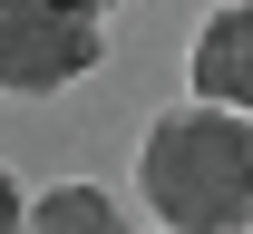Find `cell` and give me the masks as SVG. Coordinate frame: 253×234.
I'll return each instance as SVG.
<instances>
[{
    "label": "cell",
    "instance_id": "1",
    "mask_svg": "<svg viewBox=\"0 0 253 234\" xmlns=\"http://www.w3.org/2000/svg\"><path fill=\"white\" fill-rule=\"evenodd\" d=\"M136 186L166 234H244L253 225V117L234 107H175L136 146Z\"/></svg>",
    "mask_w": 253,
    "mask_h": 234
},
{
    "label": "cell",
    "instance_id": "2",
    "mask_svg": "<svg viewBox=\"0 0 253 234\" xmlns=\"http://www.w3.org/2000/svg\"><path fill=\"white\" fill-rule=\"evenodd\" d=\"M107 59V30L97 10H68V0H0V88L10 98H49L68 78H88Z\"/></svg>",
    "mask_w": 253,
    "mask_h": 234
},
{
    "label": "cell",
    "instance_id": "3",
    "mask_svg": "<svg viewBox=\"0 0 253 234\" xmlns=\"http://www.w3.org/2000/svg\"><path fill=\"white\" fill-rule=\"evenodd\" d=\"M195 98L253 117V0H234L195 30Z\"/></svg>",
    "mask_w": 253,
    "mask_h": 234
},
{
    "label": "cell",
    "instance_id": "4",
    "mask_svg": "<svg viewBox=\"0 0 253 234\" xmlns=\"http://www.w3.org/2000/svg\"><path fill=\"white\" fill-rule=\"evenodd\" d=\"M30 234H126V225L107 186H49V195H30Z\"/></svg>",
    "mask_w": 253,
    "mask_h": 234
},
{
    "label": "cell",
    "instance_id": "5",
    "mask_svg": "<svg viewBox=\"0 0 253 234\" xmlns=\"http://www.w3.org/2000/svg\"><path fill=\"white\" fill-rule=\"evenodd\" d=\"M0 234H30V195H20L10 176H0Z\"/></svg>",
    "mask_w": 253,
    "mask_h": 234
},
{
    "label": "cell",
    "instance_id": "6",
    "mask_svg": "<svg viewBox=\"0 0 253 234\" xmlns=\"http://www.w3.org/2000/svg\"><path fill=\"white\" fill-rule=\"evenodd\" d=\"M244 234H253V225H244Z\"/></svg>",
    "mask_w": 253,
    "mask_h": 234
}]
</instances>
